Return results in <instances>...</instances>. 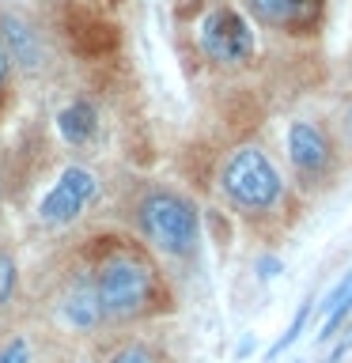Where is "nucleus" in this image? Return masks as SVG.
<instances>
[{"mask_svg": "<svg viewBox=\"0 0 352 363\" xmlns=\"http://www.w3.org/2000/svg\"><path fill=\"white\" fill-rule=\"evenodd\" d=\"M136 220H141V231L148 242L170 257H189L201 242L197 208L170 189L144 193L141 204H136Z\"/></svg>", "mask_w": 352, "mask_h": 363, "instance_id": "f257e3e1", "label": "nucleus"}, {"mask_svg": "<svg viewBox=\"0 0 352 363\" xmlns=\"http://www.w3.org/2000/svg\"><path fill=\"white\" fill-rule=\"evenodd\" d=\"M220 189L235 208L258 216V212H273L280 204L284 178L261 147H238V152L227 155L220 170Z\"/></svg>", "mask_w": 352, "mask_h": 363, "instance_id": "f03ea898", "label": "nucleus"}, {"mask_svg": "<svg viewBox=\"0 0 352 363\" xmlns=\"http://www.w3.org/2000/svg\"><path fill=\"white\" fill-rule=\"evenodd\" d=\"M95 295H99V306H102V318H133L141 314L148 303H152V291H155V277L144 261L136 257H110L102 261L95 277Z\"/></svg>", "mask_w": 352, "mask_h": 363, "instance_id": "7ed1b4c3", "label": "nucleus"}, {"mask_svg": "<svg viewBox=\"0 0 352 363\" xmlns=\"http://www.w3.org/2000/svg\"><path fill=\"white\" fill-rule=\"evenodd\" d=\"M197 45L209 61L235 68V65H246L254 57V30H250V23L238 11L212 8L197 23Z\"/></svg>", "mask_w": 352, "mask_h": 363, "instance_id": "20e7f679", "label": "nucleus"}, {"mask_svg": "<svg viewBox=\"0 0 352 363\" xmlns=\"http://www.w3.org/2000/svg\"><path fill=\"white\" fill-rule=\"evenodd\" d=\"M99 197V178L91 167H65L57 182L50 186V193L38 201V220L50 223V227H68L76 223L79 216L91 208V201Z\"/></svg>", "mask_w": 352, "mask_h": 363, "instance_id": "39448f33", "label": "nucleus"}, {"mask_svg": "<svg viewBox=\"0 0 352 363\" xmlns=\"http://www.w3.org/2000/svg\"><path fill=\"white\" fill-rule=\"evenodd\" d=\"M0 50H4L8 65H16L19 72H42L50 65V50L38 30V23L27 19L23 11H4L0 16Z\"/></svg>", "mask_w": 352, "mask_h": 363, "instance_id": "423d86ee", "label": "nucleus"}, {"mask_svg": "<svg viewBox=\"0 0 352 363\" xmlns=\"http://www.w3.org/2000/svg\"><path fill=\"white\" fill-rule=\"evenodd\" d=\"M288 159L303 182H322L329 174V140L314 121H292L288 129Z\"/></svg>", "mask_w": 352, "mask_h": 363, "instance_id": "0eeeda50", "label": "nucleus"}, {"mask_svg": "<svg viewBox=\"0 0 352 363\" xmlns=\"http://www.w3.org/2000/svg\"><path fill=\"white\" fill-rule=\"evenodd\" d=\"M57 133L68 147H91L99 140V110L91 99H72L57 110Z\"/></svg>", "mask_w": 352, "mask_h": 363, "instance_id": "6e6552de", "label": "nucleus"}, {"mask_svg": "<svg viewBox=\"0 0 352 363\" xmlns=\"http://www.w3.org/2000/svg\"><path fill=\"white\" fill-rule=\"evenodd\" d=\"M61 322L79 329V333H91L102 322V306L95 295V280H76L72 288L61 295Z\"/></svg>", "mask_w": 352, "mask_h": 363, "instance_id": "1a4fd4ad", "label": "nucleus"}, {"mask_svg": "<svg viewBox=\"0 0 352 363\" xmlns=\"http://www.w3.org/2000/svg\"><path fill=\"white\" fill-rule=\"evenodd\" d=\"M250 11L269 23V27H295L299 19H307V11L314 8V0H246Z\"/></svg>", "mask_w": 352, "mask_h": 363, "instance_id": "9d476101", "label": "nucleus"}, {"mask_svg": "<svg viewBox=\"0 0 352 363\" xmlns=\"http://www.w3.org/2000/svg\"><path fill=\"white\" fill-rule=\"evenodd\" d=\"M311 311H314V303L307 299V303L299 306V311H295L292 325H288V329H284V333H280V340H277V345L269 348V359H280L284 352H288V348L295 345V340H299V333H303V325H307V318H311Z\"/></svg>", "mask_w": 352, "mask_h": 363, "instance_id": "9b49d317", "label": "nucleus"}, {"mask_svg": "<svg viewBox=\"0 0 352 363\" xmlns=\"http://www.w3.org/2000/svg\"><path fill=\"white\" fill-rule=\"evenodd\" d=\"M348 314H352V288L345 291V299H341L334 311L326 314V322H322V329H318V345H326V340H334L337 337V329L348 322Z\"/></svg>", "mask_w": 352, "mask_h": 363, "instance_id": "f8f14e48", "label": "nucleus"}, {"mask_svg": "<svg viewBox=\"0 0 352 363\" xmlns=\"http://www.w3.org/2000/svg\"><path fill=\"white\" fill-rule=\"evenodd\" d=\"M19 288V269H16V257L0 246V306L11 303V295Z\"/></svg>", "mask_w": 352, "mask_h": 363, "instance_id": "ddd939ff", "label": "nucleus"}, {"mask_svg": "<svg viewBox=\"0 0 352 363\" xmlns=\"http://www.w3.org/2000/svg\"><path fill=\"white\" fill-rule=\"evenodd\" d=\"M110 363H159V356L148 345H125L110 356Z\"/></svg>", "mask_w": 352, "mask_h": 363, "instance_id": "4468645a", "label": "nucleus"}, {"mask_svg": "<svg viewBox=\"0 0 352 363\" xmlns=\"http://www.w3.org/2000/svg\"><path fill=\"white\" fill-rule=\"evenodd\" d=\"M27 359H31V352H27V340L23 337H16L11 345L0 348V363H27Z\"/></svg>", "mask_w": 352, "mask_h": 363, "instance_id": "2eb2a0df", "label": "nucleus"}, {"mask_svg": "<svg viewBox=\"0 0 352 363\" xmlns=\"http://www.w3.org/2000/svg\"><path fill=\"white\" fill-rule=\"evenodd\" d=\"M277 272H280V257H273V254L258 257V277H261V280H273Z\"/></svg>", "mask_w": 352, "mask_h": 363, "instance_id": "dca6fc26", "label": "nucleus"}, {"mask_svg": "<svg viewBox=\"0 0 352 363\" xmlns=\"http://www.w3.org/2000/svg\"><path fill=\"white\" fill-rule=\"evenodd\" d=\"M348 348H352V329H348V337H345V340H337V345H334V352H329V359H326V363H341Z\"/></svg>", "mask_w": 352, "mask_h": 363, "instance_id": "f3484780", "label": "nucleus"}, {"mask_svg": "<svg viewBox=\"0 0 352 363\" xmlns=\"http://www.w3.org/2000/svg\"><path fill=\"white\" fill-rule=\"evenodd\" d=\"M8 72H11V65H8L4 50H0V91H4V84H8Z\"/></svg>", "mask_w": 352, "mask_h": 363, "instance_id": "a211bd4d", "label": "nucleus"}, {"mask_svg": "<svg viewBox=\"0 0 352 363\" xmlns=\"http://www.w3.org/2000/svg\"><path fill=\"white\" fill-rule=\"evenodd\" d=\"M250 348H254V340H250V337H246V340H243V345H238V359H246V356H250Z\"/></svg>", "mask_w": 352, "mask_h": 363, "instance_id": "6ab92c4d", "label": "nucleus"}, {"mask_svg": "<svg viewBox=\"0 0 352 363\" xmlns=\"http://www.w3.org/2000/svg\"><path fill=\"white\" fill-rule=\"evenodd\" d=\"M345 136H348V147H352V106H348V113H345Z\"/></svg>", "mask_w": 352, "mask_h": 363, "instance_id": "aec40b11", "label": "nucleus"}]
</instances>
